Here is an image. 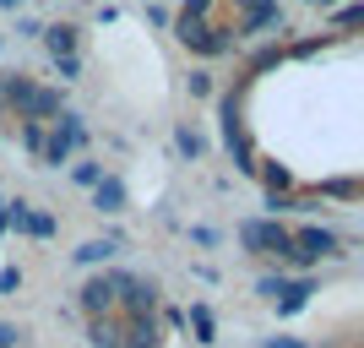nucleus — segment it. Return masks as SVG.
I'll return each mask as SVG.
<instances>
[{
  "instance_id": "nucleus-5",
  "label": "nucleus",
  "mask_w": 364,
  "mask_h": 348,
  "mask_svg": "<svg viewBox=\"0 0 364 348\" xmlns=\"http://www.w3.org/2000/svg\"><path fill=\"white\" fill-rule=\"evenodd\" d=\"M289 28V11H283V6H277V0H261V6H250V11H240L234 16V44H240V38H261V33H283Z\"/></svg>"
},
{
  "instance_id": "nucleus-14",
  "label": "nucleus",
  "mask_w": 364,
  "mask_h": 348,
  "mask_svg": "<svg viewBox=\"0 0 364 348\" xmlns=\"http://www.w3.org/2000/svg\"><path fill=\"white\" fill-rule=\"evenodd\" d=\"M114 251H120V240H87V245H76V251H71V261H76V267H98V261H109Z\"/></svg>"
},
{
  "instance_id": "nucleus-39",
  "label": "nucleus",
  "mask_w": 364,
  "mask_h": 348,
  "mask_svg": "<svg viewBox=\"0 0 364 348\" xmlns=\"http://www.w3.org/2000/svg\"><path fill=\"white\" fill-rule=\"evenodd\" d=\"M0 49H6V38H0Z\"/></svg>"
},
{
  "instance_id": "nucleus-18",
  "label": "nucleus",
  "mask_w": 364,
  "mask_h": 348,
  "mask_svg": "<svg viewBox=\"0 0 364 348\" xmlns=\"http://www.w3.org/2000/svg\"><path fill=\"white\" fill-rule=\"evenodd\" d=\"M16 137H22V147H28L33 158L44 152V125H38V120H16Z\"/></svg>"
},
{
  "instance_id": "nucleus-30",
  "label": "nucleus",
  "mask_w": 364,
  "mask_h": 348,
  "mask_svg": "<svg viewBox=\"0 0 364 348\" xmlns=\"http://www.w3.org/2000/svg\"><path fill=\"white\" fill-rule=\"evenodd\" d=\"M16 288H22V273H16V267H0V294H16Z\"/></svg>"
},
{
  "instance_id": "nucleus-6",
  "label": "nucleus",
  "mask_w": 364,
  "mask_h": 348,
  "mask_svg": "<svg viewBox=\"0 0 364 348\" xmlns=\"http://www.w3.org/2000/svg\"><path fill=\"white\" fill-rule=\"evenodd\" d=\"M76 310H82L87 321L114 316V278H109V273H92L87 283L76 288Z\"/></svg>"
},
{
  "instance_id": "nucleus-37",
  "label": "nucleus",
  "mask_w": 364,
  "mask_h": 348,
  "mask_svg": "<svg viewBox=\"0 0 364 348\" xmlns=\"http://www.w3.org/2000/svg\"><path fill=\"white\" fill-rule=\"evenodd\" d=\"M0 212H6V196H0ZM0 234H6V228H0Z\"/></svg>"
},
{
  "instance_id": "nucleus-20",
  "label": "nucleus",
  "mask_w": 364,
  "mask_h": 348,
  "mask_svg": "<svg viewBox=\"0 0 364 348\" xmlns=\"http://www.w3.org/2000/svg\"><path fill=\"white\" fill-rule=\"evenodd\" d=\"M174 147H180V158H201V152H207V142H201L191 125H180V131H174Z\"/></svg>"
},
{
  "instance_id": "nucleus-8",
  "label": "nucleus",
  "mask_w": 364,
  "mask_h": 348,
  "mask_svg": "<svg viewBox=\"0 0 364 348\" xmlns=\"http://www.w3.org/2000/svg\"><path fill=\"white\" fill-rule=\"evenodd\" d=\"M92 207L104 212V218L125 212V180H120V174H104V180L92 185Z\"/></svg>"
},
{
  "instance_id": "nucleus-1",
  "label": "nucleus",
  "mask_w": 364,
  "mask_h": 348,
  "mask_svg": "<svg viewBox=\"0 0 364 348\" xmlns=\"http://www.w3.org/2000/svg\"><path fill=\"white\" fill-rule=\"evenodd\" d=\"M0 76H6V109H11L16 120L49 125V120L65 109L60 88H38V82H33V76H22V71H0Z\"/></svg>"
},
{
  "instance_id": "nucleus-17",
  "label": "nucleus",
  "mask_w": 364,
  "mask_h": 348,
  "mask_svg": "<svg viewBox=\"0 0 364 348\" xmlns=\"http://www.w3.org/2000/svg\"><path fill=\"white\" fill-rule=\"evenodd\" d=\"M332 28H337V33L364 28V6H359V0H353V6H337V11H332Z\"/></svg>"
},
{
  "instance_id": "nucleus-24",
  "label": "nucleus",
  "mask_w": 364,
  "mask_h": 348,
  "mask_svg": "<svg viewBox=\"0 0 364 348\" xmlns=\"http://www.w3.org/2000/svg\"><path fill=\"white\" fill-rule=\"evenodd\" d=\"M213 11H218V0H185V11H180V16H196V22H213Z\"/></svg>"
},
{
  "instance_id": "nucleus-35",
  "label": "nucleus",
  "mask_w": 364,
  "mask_h": 348,
  "mask_svg": "<svg viewBox=\"0 0 364 348\" xmlns=\"http://www.w3.org/2000/svg\"><path fill=\"white\" fill-rule=\"evenodd\" d=\"M0 115H11V109H6V76H0Z\"/></svg>"
},
{
  "instance_id": "nucleus-21",
  "label": "nucleus",
  "mask_w": 364,
  "mask_h": 348,
  "mask_svg": "<svg viewBox=\"0 0 364 348\" xmlns=\"http://www.w3.org/2000/svg\"><path fill=\"white\" fill-rule=\"evenodd\" d=\"M283 288H289V273H267V278H256V294H261V300H277Z\"/></svg>"
},
{
  "instance_id": "nucleus-2",
  "label": "nucleus",
  "mask_w": 364,
  "mask_h": 348,
  "mask_svg": "<svg viewBox=\"0 0 364 348\" xmlns=\"http://www.w3.org/2000/svg\"><path fill=\"white\" fill-rule=\"evenodd\" d=\"M114 316L120 321H136V316H158V283L152 278H136V273H120L114 267Z\"/></svg>"
},
{
  "instance_id": "nucleus-15",
  "label": "nucleus",
  "mask_w": 364,
  "mask_h": 348,
  "mask_svg": "<svg viewBox=\"0 0 364 348\" xmlns=\"http://www.w3.org/2000/svg\"><path fill=\"white\" fill-rule=\"evenodd\" d=\"M120 316H104V321H87V343L92 348H120Z\"/></svg>"
},
{
  "instance_id": "nucleus-26",
  "label": "nucleus",
  "mask_w": 364,
  "mask_h": 348,
  "mask_svg": "<svg viewBox=\"0 0 364 348\" xmlns=\"http://www.w3.org/2000/svg\"><path fill=\"white\" fill-rule=\"evenodd\" d=\"M22 343H28V332L11 327V321H0V348H22Z\"/></svg>"
},
{
  "instance_id": "nucleus-36",
  "label": "nucleus",
  "mask_w": 364,
  "mask_h": 348,
  "mask_svg": "<svg viewBox=\"0 0 364 348\" xmlns=\"http://www.w3.org/2000/svg\"><path fill=\"white\" fill-rule=\"evenodd\" d=\"M250 6H261V0H234V11H250Z\"/></svg>"
},
{
  "instance_id": "nucleus-31",
  "label": "nucleus",
  "mask_w": 364,
  "mask_h": 348,
  "mask_svg": "<svg viewBox=\"0 0 364 348\" xmlns=\"http://www.w3.org/2000/svg\"><path fill=\"white\" fill-rule=\"evenodd\" d=\"M44 33V22H33V16H16V38H38Z\"/></svg>"
},
{
  "instance_id": "nucleus-34",
  "label": "nucleus",
  "mask_w": 364,
  "mask_h": 348,
  "mask_svg": "<svg viewBox=\"0 0 364 348\" xmlns=\"http://www.w3.org/2000/svg\"><path fill=\"white\" fill-rule=\"evenodd\" d=\"M0 11H16V16H22V0H0Z\"/></svg>"
},
{
  "instance_id": "nucleus-9",
  "label": "nucleus",
  "mask_w": 364,
  "mask_h": 348,
  "mask_svg": "<svg viewBox=\"0 0 364 348\" xmlns=\"http://www.w3.org/2000/svg\"><path fill=\"white\" fill-rule=\"evenodd\" d=\"M310 294H316V278H289V288L277 294V316H299L304 305H310Z\"/></svg>"
},
{
  "instance_id": "nucleus-32",
  "label": "nucleus",
  "mask_w": 364,
  "mask_h": 348,
  "mask_svg": "<svg viewBox=\"0 0 364 348\" xmlns=\"http://www.w3.org/2000/svg\"><path fill=\"white\" fill-rule=\"evenodd\" d=\"M147 22H152V28H168V11L158 6V0H147Z\"/></svg>"
},
{
  "instance_id": "nucleus-10",
  "label": "nucleus",
  "mask_w": 364,
  "mask_h": 348,
  "mask_svg": "<svg viewBox=\"0 0 364 348\" xmlns=\"http://www.w3.org/2000/svg\"><path fill=\"white\" fill-rule=\"evenodd\" d=\"M49 137H60L65 147H87V125H82V115H71V109H60L55 120H49Z\"/></svg>"
},
{
  "instance_id": "nucleus-38",
  "label": "nucleus",
  "mask_w": 364,
  "mask_h": 348,
  "mask_svg": "<svg viewBox=\"0 0 364 348\" xmlns=\"http://www.w3.org/2000/svg\"><path fill=\"white\" fill-rule=\"evenodd\" d=\"M304 6H316V0H304Z\"/></svg>"
},
{
  "instance_id": "nucleus-27",
  "label": "nucleus",
  "mask_w": 364,
  "mask_h": 348,
  "mask_svg": "<svg viewBox=\"0 0 364 348\" xmlns=\"http://www.w3.org/2000/svg\"><path fill=\"white\" fill-rule=\"evenodd\" d=\"M277 60H283V49H277V44H267V49L256 55V60H250V71H272Z\"/></svg>"
},
{
  "instance_id": "nucleus-16",
  "label": "nucleus",
  "mask_w": 364,
  "mask_h": 348,
  "mask_svg": "<svg viewBox=\"0 0 364 348\" xmlns=\"http://www.w3.org/2000/svg\"><path fill=\"white\" fill-rule=\"evenodd\" d=\"M71 158H76V152L65 147L60 137H49V125H44V152H38V164H44V169H65Z\"/></svg>"
},
{
  "instance_id": "nucleus-4",
  "label": "nucleus",
  "mask_w": 364,
  "mask_h": 348,
  "mask_svg": "<svg viewBox=\"0 0 364 348\" xmlns=\"http://www.w3.org/2000/svg\"><path fill=\"white\" fill-rule=\"evenodd\" d=\"M240 245L250 251V256H272V261H289V245L294 234L277 218H245L240 223Z\"/></svg>"
},
{
  "instance_id": "nucleus-28",
  "label": "nucleus",
  "mask_w": 364,
  "mask_h": 348,
  "mask_svg": "<svg viewBox=\"0 0 364 348\" xmlns=\"http://www.w3.org/2000/svg\"><path fill=\"white\" fill-rule=\"evenodd\" d=\"M321 191H326V196H343V201H353V196H359V185H353V180H326Z\"/></svg>"
},
{
  "instance_id": "nucleus-11",
  "label": "nucleus",
  "mask_w": 364,
  "mask_h": 348,
  "mask_svg": "<svg viewBox=\"0 0 364 348\" xmlns=\"http://www.w3.org/2000/svg\"><path fill=\"white\" fill-rule=\"evenodd\" d=\"M185 332H196V343H201V348H213V343H218V321H213V310H207L201 300L185 310Z\"/></svg>"
},
{
  "instance_id": "nucleus-29",
  "label": "nucleus",
  "mask_w": 364,
  "mask_h": 348,
  "mask_svg": "<svg viewBox=\"0 0 364 348\" xmlns=\"http://www.w3.org/2000/svg\"><path fill=\"white\" fill-rule=\"evenodd\" d=\"M55 71H60V82H76V76H82V55H65V60H55Z\"/></svg>"
},
{
  "instance_id": "nucleus-19",
  "label": "nucleus",
  "mask_w": 364,
  "mask_h": 348,
  "mask_svg": "<svg viewBox=\"0 0 364 348\" xmlns=\"http://www.w3.org/2000/svg\"><path fill=\"white\" fill-rule=\"evenodd\" d=\"M71 180L82 185V191H92V185L104 180V164H92V158H82V164H71Z\"/></svg>"
},
{
  "instance_id": "nucleus-12",
  "label": "nucleus",
  "mask_w": 364,
  "mask_h": 348,
  "mask_svg": "<svg viewBox=\"0 0 364 348\" xmlns=\"http://www.w3.org/2000/svg\"><path fill=\"white\" fill-rule=\"evenodd\" d=\"M261 185H267V196H294V169H283L277 158H267V164H256Z\"/></svg>"
},
{
  "instance_id": "nucleus-22",
  "label": "nucleus",
  "mask_w": 364,
  "mask_h": 348,
  "mask_svg": "<svg viewBox=\"0 0 364 348\" xmlns=\"http://www.w3.org/2000/svg\"><path fill=\"white\" fill-rule=\"evenodd\" d=\"M185 88H191V98H213V71H191Z\"/></svg>"
},
{
  "instance_id": "nucleus-13",
  "label": "nucleus",
  "mask_w": 364,
  "mask_h": 348,
  "mask_svg": "<svg viewBox=\"0 0 364 348\" xmlns=\"http://www.w3.org/2000/svg\"><path fill=\"white\" fill-rule=\"evenodd\" d=\"M38 38H44L49 60H65V55H76V28H71V22H55V28H44Z\"/></svg>"
},
{
  "instance_id": "nucleus-3",
  "label": "nucleus",
  "mask_w": 364,
  "mask_h": 348,
  "mask_svg": "<svg viewBox=\"0 0 364 348\" xmlns=\"http://www.w3.org/2000/svg\"><path fill=\"white\" fill-rule=\"evenodd\" d=\"M289 234H294V245H289V267H316V261L343 256V240H337V228L304 223V228H289Z\"/></svg>"
},
{
  "instance_id": "nucleus-23",
  "label": "nucleus",
  "mask_w": 364,
  "mask_h": 348,
  "mask_svg": "<svg viewBox=\"0 0 364 348\" xmlns=\"http://www.w3.org/2000/svg\"><path fill=\"white\" fill-rule=\"evenodd\" d=\"M28 234H33V240H49V234H55V218H49V212H33V218H28Z\"/></svg>"
},
{
  "instance_id": "nucleus-25",
  "label": "nucleus",
  "mask_w": 364,
  "mask_h": 348,
  "mask_svg": "<svg viewBox=\"0 0 364 348\" xmlns=\"http://www.w3.org/2000/svg\"><path fill=\"white\" fill-rule=\"evenodd\" d=\"M321 49H332V38H304V44H294L289 55L294 60H310V55H321Z\"/></svg>"
},
{
  "instance_id": "nucleus-33",
  "label": "nucleus",
  "mask_w": 364,
  "mask_h": 348,
  "mask_svg": "<svg viewBox=\"0 0 364 348\" xmlns=\"http://www.w3.org/2000/svg\"><path fill=\"white\" fill-rule=\"evenodd\" d=\"M261 348H304V343H299V337H267Z\"/></svg>"
},
{
  "instance_id": "nucleus-7",
  "label": "nucleus",
  "mask_w": 364,
  "mask_h": 348,
  "mask_svg": "<svg viewBox=\"0 0 364 348\" xmlns=\"http://www.w3.org/2000/svg\"><path fill=\"white\" fill-rule=\"evenodd\" d=\"M120 348H164V327L158 316H136V321H120Z\"/></svg>"
}]
</instances>
